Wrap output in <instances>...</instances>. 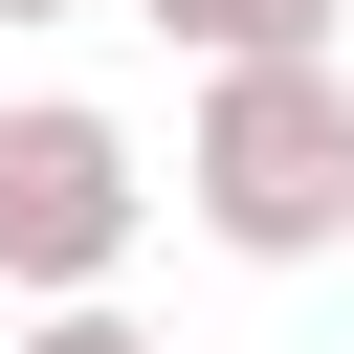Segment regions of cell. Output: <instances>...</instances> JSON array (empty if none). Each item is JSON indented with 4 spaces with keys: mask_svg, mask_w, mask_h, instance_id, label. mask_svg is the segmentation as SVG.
Wrapping results in <instances>:
<instances>
[{
    "mask_svg": "<svg viewBox=\"0 0 354 354\" xmlns=\"http://www.w3.org/2000/svg\"><path fill=\"white\" fill-rule=\"evenodd\" d=\"M177 221H199L221 266H332V243H354V88H332V44H310V66H199Z\"/></svg>",
    "mask_w": 354,
    "mask_h": 354,
    "instance_id": "cell-1",
    "label": "cell"
},
{
    "mask_svg": "<svg viewBox=\"0 0 354 354\" xmlns=\"http://www.w3.org/2000/svg\"><path fill=\"white\" fill-rule=\"evenodd\" d=\"M133 243H155V155H133L88 88H22V111H0V288H22V310H88Z\"/></svg>",
    "mask_w": 354,
    "mask_h": 354,
    "instance_id": "cell-2",
    "label": "cell"
},
{
    "mask_svg": "<svg viewBox=\"0 0 354 354\" xmlns=\"http://www.w3.org/2000/svg\"><path fill=\"white\" fill-rule=\"evenodd\" d=\"M133 22H155L177 66H310V44H332V0H133Z\"/></svg>",
    "mask_w": 354,
    "mask_h": 354,
    "instance_id": "cell-3",
    "label": "cell"
},
{
    "mask_svg": "<svg viewBox=\"0 0 354 354\" xmlns=\"http://www.w3.org/2000/svg\"><path fill=\"white\" fill-rule=\"evenodd\" d=\"M22 354H155V332H133L111 288H88V310H22Z\"/></svg>",
    "mask_w": 354,
    "mask_h": 354,
    "instance_id": "cell-4",
    "label": "cell"
},
{
    "mask_svg": "<svg viewBox=\"0 0 354 354\" xmlns=\"http://www.w3.org/2000/svg\"><path fill=\"white\" fill-rule=\"evenodd\" d=\"M0 22H88V0H0Z\"/></svg>",
    "mask_w": 354,
    "mask_h": 354,
    "instance_id": "cell-5",
    "label": "cell"
}]
</instances>
